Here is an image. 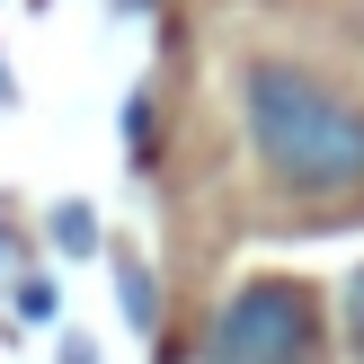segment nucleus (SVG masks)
<instances>
[{
	"label": "nucleus",
	"mask_w": 364,
	"mask_h": 364,
	"mask_svg": "<svg viewBox=\"0 0 364 364\" xmlns=\"http://www.w3.org/2000/svg\"><path fill=\"white\" fill-rule=\"evenodd\" d=\"M240 134L258 169L294 196L364 187V98H347L338 80L284 63V53L240 63Z\"/></svg>",
	"instance_id": "nucleus-1"
},
{
	"label": "nucleus",
	"mask_w": 364,
	"mask_h": 364,
	"mask_svg": "<svg viewBox=\"0 0 364 364\" xmlns=\"http://www.w3.org/2000/svg\"><path fill=\"white\" fill-rule=\"evenodd\" d=\"M213 364H311L320 355V294L294 276H249L205 329Z\"/></svg>",
	"instance_id": "nucleus-2"
},
{
	"label": "nucleus",
	"mask_w": 364,
	"mask_h": 364,
	"mask_svg": "<svg viewBox=\"0 0 364 364\" xmlns=\"http://www.w3.org/2000/svg\"><path fill=\"white\" fill-rule=\"evenodd\" d=\"M107 267H116V302H124V329L160 338V284H151V267H142V258H107Z\"/></svg>",
	"instance_id": "nucleus-3"
},
{
	"label": "nucleus",
	"mask_w": 364,
	"mask_h": 364,
	"mask_svg": "<svg viewBox=\"0 0 364 364\" xmlns=\"http://www.w3.org/2000/svg\"><path fill=\"white\" fill-rule=\"evenodd\" d=\"M45 231H53V249H63V258H98V213H89V205H53Z\"/></svg>",
	"instance_id": "nucleus-4"
},
{
	"label": "nucleus",
	"mask_w": 364,
	"mask_h": 364,
	"mask_svg": "<svg viewBox=\"0 0 364 364\" xmlns=\"http://www.w3.org/2000/svg\"><path fill=\"white\" fill-rule=\"evenodd\" d=\"M338 338H347V355L364 364V267L338 284Z\"/></svg>",
	"instance_id": "nucleus-5"
},
{
	"label": "nucleus",
	"mask_w": 364,
	"mask_h": 364,
	"mask_svg": "<svg viewBox=\"0 0 364 364\" xmlns=\"http://www.w3.org/2000/svg\"><path fill=\"white\" fill-rule=\"evenodd\" d=\"M18 311H27V320H53V311H63L53 276H18Z\"/></svg>",
	"instance_id": "nucleus-6"
},
{
	"label": "nucleus",
	"mask_w": 364,
	"mask_h": 364,
	"mask_svg": "<svg viewBox=\"0 0 364 364\" xmlns=\"http://www.w3.org/2000/svg\"><path fill=\"white\" fill-rule=\"evenodd\" d=\"M63 364H98V338H89V329H71V338H63Z\"/></svg>",
	"instance_id": "nucleus-7"
},
{
	"label": "nucleus",
	"mask_w": 364,
	"mask_h": 364,
	"mask_svg": "<svg viewBox=\"0 0 364 364\" xmlns=\"http://www.w3.org/2000/svg\"><path fill=\"white\" fill-rule=\"evenodd\" d=\"M9 267H18V231L0 223V276H9Z\"/></svg>",
	"instance_id": "nucleus-8"
},
{
	"label": "nucleus",
	"mask_w": 364,
	"mask_h": 364,
	"mask_svg": "<svg viewBox=\"0 0 364 364\" xmlns=\"http://www.w3.org/2000/svg\"><path fill=\"white\" fill-rule=\"evenodd\" d=\"M0 107H9V71H0Z\"/></svg>",
	"instance_id": "nucleus-9"
}]
</instances>
